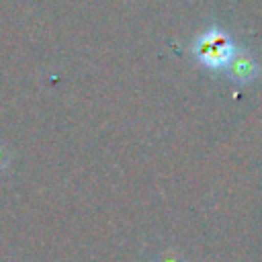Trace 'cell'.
<instances>
[{
  "label": "cell",
  "instance_id": "6da1fadb",
  "mask_svg": "<svg viewBox=\"0 0 262 262\" xmlns=\"http://www.w3.org/2000/svg\"><path fill=\"white\" fill-rule=\"evenodd\" d=\"M192 53L203 66L211 70H221V68L227 70V66L231 63L237 51L231 39L227 37V33H223L221 29H209L196 37L192 45Z\"/></svg>",
  "mask_w": 262,
  "mask_h": 262
},
{
  "label": "cell",
  "instance_id": "7a4b0ae2",
  "mask_svg": "<svg viewBox=\"0 0 262 262\" xmlns=\"http://www.w3.org/2000/svg\"><path fill=\"white\" fill-rule=\"evenodd\" d=\"M229 76L235 82H250L258 76V63L248 55V53H235V57L231 59V63L227 66Z\"/></svg>",
  "mask_w": 262,
  "mask_h": 262
},
{
  "label": "cell",
  "instance_id": "3957f363",
  "mask_svg": "<svg viewBox=\"0 0 262 262\" xmlns=\"http://www.w3.org/2000/svg\"><path fill=\"white\" fill-rule=\"evenodd\" d=\"M8 162H10V149L0 141V170H4L8 166Z\"/></svg>",
  "mask_w": 262,
  "mask_h": 262
}]
</instances>
